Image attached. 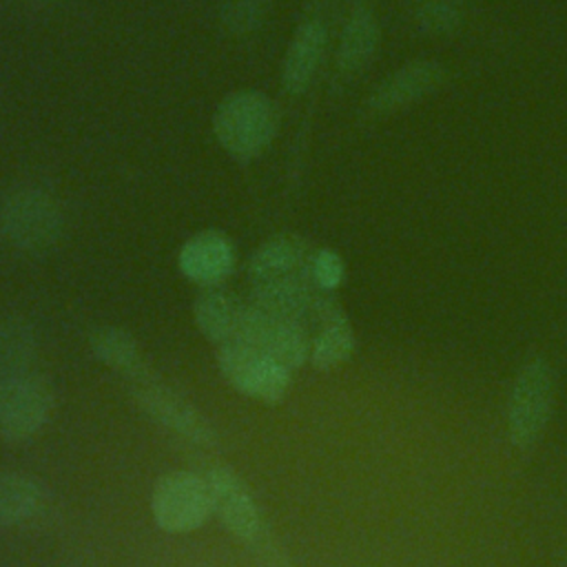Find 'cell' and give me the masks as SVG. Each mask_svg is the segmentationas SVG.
Instances as JSON below:
<instances>
[{"instance_id": "obj_18", "label": "cell", "mask_w": 567, "mask_h": 567, "mask_svg": "<svg viewBox=\"0 0 567 567\" xmlns=\"http://www.w3.org/2000/svg\"><path fill=\"white\" fill-rule=\"evenodd\" d=\"M44 503L42 485L27 474H0V527H13L31 520Z\"/></svg>"}, {"instance_id": "obj_13", "label": "cell", "mask_w": 567, "mask_h": 567, "mask_svg": "<svg viewBox=\"0 0 567 567\" xmlns=\"http://www.w3.org/2000/svg\"><path fill=\"white\" fill-rule=\"evenodd\" d=\"M312 248L297 235H277L264 241L248 259V277L252 284L284 279V277H310Z\"/></svg>"}, {"instance_id": "obj_9", "label": "cell", "mask_w": 567, "mask_h": 567, "mask_svg": "<svg viewBox=\"0 0 567 567\" xmlns=\"http://www.w3.org/2000/svg\"><path fill=\"white\" fill-rule=\"evenodd\" d=\"M213 494V514L241 543L261 545L266 534L259 503L246 481L226 465H215L206 474Z\"/></svg>"}, {"instance_id": "obj_1", "label": "cell", "mask_w": 567, "mask_h": 567, "mask_svg": "<svg viewBox=\"0 0 567 567\" xmlns=\"http://www.w3.org/2000/svg\"><path fill=\"white\" fill-rule=\"evenodd\" d=\"M64 230V210L58 197L40 184H18L0 202V237L22 255L51 250Z\"/></svg>"}, {"instance_id": "obj_11", "label": "cell", "mask_w": 567, "mask_h": 567, "mask_svg": "<svg viewBox=\"0 0 567 567\" xmlns=\"http://www.w3.org/2000/svg\"><path fill=\"white\" fill-rule=\"evenodd\" d=\"M445 80V69L434 60H414L403 64L370 93L365 106L372 113H392L434 93Z\"/></svg>"}, {"instance_id": "obj_16", "label": "cell", "mask_w": 567, "mask_h": 567, "mask_svg": "<svg viewBox=\"0 0 567 567\" xmlns=\"http://www.w3.org/2000/svg\"><path fill=\"white\" fill-rule=\"evenodd\" d=\"M377 47H379V24L372 11L359 4L352 9L341 31V40L337 49L339 73L341 75L359 73L374 58Z\"/></svg>"}, {"instance_id": "obj_17", "label": "cell", "mask_w": 567, "mask_h": 567, "mask_svg": "<svg viewBox=\"0 0 567 567\" xmlns=\"http://www.w3.org/2000/svg\"><path fill=\"white\" fill-rule=\"evenodd\" d=\"M244 306V301L226 290H206L195 299L193 319L208 341L226 346L235 339Z\"/></svg>"}, {"instance_id": "obj_24", "label": "cell", "mask_w": 567, "mask_h": 567, "mask_svg": "<svg viewBox=\"0 0 567 567\" xmlns=\"http://www.w3.org/2000/svg\"><path fill=\"white\" fill-rule=\"evenodd\" d=\"M421 2H430V0H416V4H421Z\"/></svg>"}, {"instance_id": "obj_22", "label": "cell", "mask_w": 567, "mask_h": 567, "mask_svg": "<svg viewBox=\"0 0 567 567\" xmlns=\"http://www.w3.org/2000/svg\"><path fill=\"white\" fill-rule=\"evenodd\" d=\"M268 0H226L221 7V22L235 35H246L264 20Z\"/></svg>"}, {"instance_id": "obj_10", "label": "cell", "mask_w": 567, "mask_h": 567, "mask_svg": "<svg viewBox=\"0 0 567 567\" xmlns=\"http://www.w3.org/2000/svg\"><path fill=\"white\" fill-rule=\"evenodd\" d=\"M237 255L233 241L219 230H199L188 237L179 252V272L197 286H217L230 277L235 270Z\"/></svg>"}, {"instance_id": "obj_25", "label": "cell", "mask_w": 567, "mask_h": 567, "mask_svg": "<svg viewBox=\"0 0 567 567\" xmlns=\"http://www.w3.org/2000/svg\"><path fill=\"white\" fill-rule=\"evenodd\" d=\"M565 567H567V556H565Z\"/></svg>"}, {"instance_id": "obj_20", "label": "cell", "mask_w": 567, "mask_h": 567, "mask_svg": "<svg viewBox=\"0 0 567 567\" xmlns=\"http://www.w3.org/2000/svg\"><path fill=\"white\" fill-rule=\"evenodd\" d=\"M354 352V332L348 317L319 326V332L310 339V365L315 370H332L348 361Z\"/></svg>"}, {"instance_id": "obj_2", "label": "cell", "mask_w": 567, "mask_h": 567, "mask_svg": "<svg viewBox=\"0 0 567 567\" xmlns=\"http://www.w3.org/2000/svg\"><path fill=\"white\" fill-rule=\"evenodd\" d=\"M279 113L261 91H235L226 95L213 115V133L219 146L235 159L261 155L277 135Z\"/></svg>"}, {"instance_id": "obj_6", "label": "cell", "mask_w": 567, "mask_h": 567, "mask_svg": "<svg viewBox=\"0 0 567 567\" xmlns=\"http://www.w3.org/2000/svg\"><path fill=\"white\" fill-rule=\"evenodd\" d=\"M230 343L255 348L290 372L301 368L310 357V337L303 323L268 315L255 308L250 301L244 306L235 339Z\"/></svg>"}, {"instance_id": "obj_14", "label": "cell", "mask_w": 567, "mask_h": 567, "mask_svg": "<svg viewBox=\"0 0 567 567\" xmlns=\"http://www.w3.org/2000/svg\"><path fill=\"white\" fill-rule=\"evenodd\" d=\"M89 346L97 361H102L104 365H109L113 372L122 374L131 383L153 379V370L140 343L124 328H115V326L95 328L89 334Z\"/></svg>"}, {"instance_id": "obj_23", "label": "cell", "mask_w": 567, "mask_h": 567, "mask_svg": "<svg viewBox=\"0 0 567 567\" xmlns=\"http://www.w3.org/2000/svg\"><path fill=\"white\" fill-rule=\"evenodd\" d=\"M343 277H346V264L339 252H334L332 248H319L312 252L310 279L319 290L330 292L339 288Z\"/></svg>"}, {"instance_id": "obj_15", "label": "cell", "mask_w": 567, "mask_h": 567, "mask_svg": "<svg viewBox=\"0 0 567 567\" xmlns=\"http://www.w3.org/2000/svg\"><path fill=\"white\" fill-rule=\"evenodd\" d=\"M323 49H326L323 22L306 20L303 24H299V29L295 31V35L286 49V58H284V66H281V84L288 93L297 95L308 89V84L312 82L317 66L321 62Z\"/></svg>"}, {"instance_id": "obj_3", "label": "cell", "mask_w": 567, "mask_h": 567, "mask_svg": "<svg viewBox=\"0 0 567 567\" xmlns=\"http://www.w3.org/2000/svg\"><path fill=\"white\" fill-rule=\"evenodd\" d=\"M556 399V377L543 357L529 359L516 374L507 396L509 443L527 452L545 434Z\"/></svg>"}, {"instance_id": "obj_8", "label": "cell", "mask_w": 567, "mask_h": 567, "mask_svg": "<svg viewBox=\"0 0 567 567\" xmlns=\"http://www.w3.org/2000/svg\"><path fill=\"white\" fill-rule=\"evenodd\" d=\"M131 394L137 408L148 419L182 436L184 441L204 447H215L219 443L215 425L188 399H184L179 392L157 381L155 377L148 381L133 383Z\"/></svg>"}, {"instance_id": "obj_26", "label": "cell", "mask_w": 567, "mask_h": 567, "mask_svg": "<svg viewBox=\"0 0 567 567\" xmlns=\"http://www.w3.org/2000/svg\"><path fill=\"white\" fill-rule=\"evenodd\" d=\"M38 2H42V0H38Z\"/></svg>"}, {"instance_id": "obj_21", "label": "cell", "mask_w": 567, "mask_h": 567, "mask_svg": "<svg viewBox=\"0 0 567 567\" xmlns=\"http://www.w3.org/2000/svg\"><path fill=\"white\" fill-rule=\"evenodd\" d=\"M461 22V11L456 0H430L416 4V24L423 33L447 35Z\"/></svg>"}, {"instance_id": "obj_12", "label": "cell", "mask_w": 567, "mask_h": 567, "mask_svg": "<svg viewBox=\"0 0 567 567\" xmlns=\"http://www.w3.org/2000/svg\"><path fill=\"white\" fill-rule=\"evenodd\" d=\"M321 292L323 290H319L308 275L284 277L252 284L250 303L268 315L292 319L306 326V321H312V310Z\"/></svg>"}, {"instance_id": "obj_19", "label": "cell", "mask_w": 567, "mask_h": 567, "mask_svg": "<svg viewBox=\"0 0 567 567\" xmlns=\"http://www.w3.org/2000/svg\"><path fill=\"white\" fill-rule=\"evenodd\" d=\"M38 354V334L22 319H0V381L29 372Z\"/></svg>"}, {"instance_id": "obj_7", "label": "cell", "mask_w": 567, "mask_h": 567, "mask_svg": "<svg viewBox=\"0 0 567 567\" xmlns=\"http://www.w3.org/2000/svg\"><path fill=\"white\" fill-rule=\"evenodd\" d=\"M215 361L221 377L239 394H246L250 399H259L264 403H279L290 390L292 372L255 348L239 343L217 346Z\"/></svg>"}, {"instance_id": "obj_5", "label": "cell", "mask_w": 567, "mask_h": 567, "mask_svg": "<svg viewBox=\"0 0 567 567\" xmlns=\"http://www.w3.org/2000/svg\"><path fill=\"white\" fill-rule=\"evenodd\" d=\"M55 408V388L42 374L24 372L0 381V441L20 443L38 434Z\"/></svg>"}, {"instance_id": "obj_4", "label": "cell", "mask_w": 567, "mask_h": 567, "mask_svg": "<svg viewBox=\"0 0 567 567\" xmlns=\"http://www.w3.org/2000/svg\"><path fill=\"white\" fill-rule=\"evenodd\" d=\"M151 514L157 527L171 534L202 527L213 514V494L206 476L188 470L162 474L151 492Z\"/></svg>"}]
</instances>
